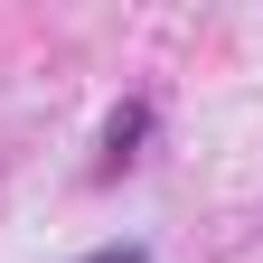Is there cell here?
Returning a JSON list of instances; mask_svg holds the SVG:
<instances>
[{
  "mask_svg": "<svg viewBox=\"0 0 263 263\" xmlns=\"http://www.w3.org/2000/svg\"><path fill=\"white\" fill-rule=\"evenodd\" d=\"M141 132H151V104H122V113L104 122V170H122V160L141 151Z\"/></svg>",
  "mask_w": 263,
  "mask_h": 263,
  "instance_id": "1",
  "label": "cell"
},
{
  "mask_svg": "<svg viewBox=\"0 0 263 263\" xmlns=\"http://www.w3.org/2000/svg\"><path fill=\"white\" fill-rule=\"evenodd\" d=\"M85 263H151L141 245H104V254H85Z\"/></svg>",
  "mask_w": 263,
  "mask_h": 263,
  "instance_id": "2",
  "label": "cell"
}]
</instances>
